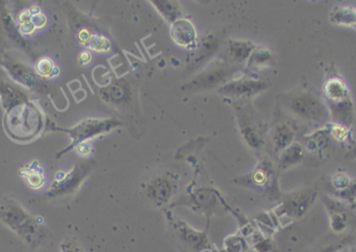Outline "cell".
I'll list each match as a JSON object with an SVG mask.
<instances>
[{"label":"cell","mask_w":356,"mask_h":252,"mask_svg":"<svg viewBox=\"0 0 356 252\" xmlns=\"http://www.w3.org/2000/svg\"><path fill=\"white\" fill-rule=\"evenodd\" d=\"M36 70L39 76L42 77L43 79L54 77L59 74V70L54 66V62L48 58L39 60Z\"/></svg>","instance_id":"13"},{"label":"cell","mask_w":356,"mask_h":252,"mask_svg":"<svg viewBox=\"0 0 356 252\" xmlns=\"http://www.w3.org/2000/svg\"><path fill=\"white\" fill-rule=\"evenodd\" d=\"M315 201V192L303 191L289 195L282 204V213L292 217L303 216Z\"/></svg>","instance_id":"7"},{"label":"cell","mask_w":356,"mask_h":252,"mask_svg":"<svg viewBox=\"0 0 356 252\" xmlns=\"http://www.w3.org/2000/svg\"><path fill=\"white\" fill-rule=\"evenodd\" d=\"M326 206L329 214H331V229L335 233L343 231L347 227V216H346L341 205L335 203V201H329Z\"/></svg>","instance_id":"11"},{"label":"cell","mask_w":356,"mask_h":252,"mask_svg":"<svg viewBox=\"0 0 356 252\" xmlns=\"http://www.w3.org/2000/svg\"><path fill=\"white\" fill-rule=\"evenodd\" d=\"M335 22L339 23H356V11L349 9H343L339 13L333 14Z\"/></svg>","instance_id":"16"},{"label":"cell","mask_w":356,"mask_h":252,"mask_svg":"<svg viewBox=\"0 0 356 252\" xmlns=\"http://www.w3.org/2000/svg\"><path fill=\"white\" fill-rule=\"evenodd\" d=\"M105 124H107V122L101 123V122L94 121V119H89V121H85L83 123L78 124L72 129L64 130L61 129V128H56V130H59V131H65L70 134L71 138H72V142H71L70 146L65 148L63 152H61L58 155V158L65 155L68 150H70L74 146H78L79 144H81V141L87 139V138H90L91 136L99 133Z\"/></svg>","instance_id":"6"},{"label":"cell","mask_w":356,"mask_h":252,"mask_svg":"<svg viewBox=\"0 0 356 252\" xmlns=\"http://www.w3.org/2000/svg\"><path fill=\"white\" fill-rule=\"evenodd\" d=\"M32 24H34V27L36 28H42L43 26L46 24V18L45 16L43 15L42 13H36L32 16Z\"/></svg>","instance_id":"22"},{"label":"cell","mask_w":356,"mask_h":252,"mask_svg":"<svg viewBox=\"0 0 356 252\" xmlns=\"http://www.w3.org/2000/svg\"><path fill=\"white\" fill-rule=\"evenodd\" d=\"M0 100L6 111L30 101L28 89L15 82L3 68H0Z\"/></svg>","instance_id":"5"},{"label":"cell","mask_w":356,"mask_h":252,"mask_svg":"<svg viewBox=\"0 0 356 252\" xmlns=\"http://www.w3.org/2000/svg\"><path fill=\"white\" fill-rule=\"evenodd\" d=\"M171 190L172 187L168 181L158 180L149 187V196L158 204H164L170 197Z\"/></svg>","instance_id":"12"},{"label":"cell","mask_w":356,"mask_h":252,"mask_svg":"<svg viewBox=\"0 0 356 252\" xmlns=\"http://www.w3.org/2000/svg\"><path fill=\"white\" fill-rule=\"evenodd\" d=\"M172 36L175 42L180 46H189L194 42L196 32L190 22L180 20L173 25Z\"/></svg>","instance_id":"10"},{"label":"cell","mask_w":356,"mask_h":252,"mask_svg":"<svg viewBox=\"0 0 356 252\" xmlns=\"http://www.w3.org/2000/svg\"><path fill=\"white\" fill-rule=\"evenodd\" d=\"M90 47L95 51L107 52L111 49V44L107 38H103V36H96L91 41Z\"/></svg>","instance_id":"19"},{"label":"cell","mask_w":356,"mask_h":252,"mask_svg":"<svg viewBox=\"0 0 356 252\" xmlns=\"http://www.w3.org/2000/svg\"><path fill=\"white\" fill-rule=\"evenodd\" d=\"M0 30L19 48H25L26 41L22 38L19 30L5 5H0Z\"/></svg>","instance_id":"8"},{"label":"cell","mask_w":356,"mask_h":252,"mask_svg":"<svg viewBox=\"0 0 356 252\" xmlns=\"http://www.w3.org/2000/svg\"><path fill=\"white\" fill-rule=\"evenodd\" d=\"M90 150L91 148L89 146V144H79L78 146H77V150L81 152V154H87L90 152Z\"/></svg>","instance_id":"28"},{"label":"cell","mask_w":356,"mask_h":252,"mask_svg":"<svg viewBox=\"0 0 356 252\" xmlns=\"http://www.w3.org/2000/svg\"><path fill=\"white\" fill-rule=\"evenodd\" d=\"M78 40L81 44H87L92 41V34L87 30H81L78 34Z\"/></svg>","instance_id":"24"},{"label":"cell","mask_w":356,"mask_h":252,"mask_svg":"<svg viewBox=\"0 0 356 252\" xmlns=\"http://www.w3.org/2000/svg\"><path fill=\"white\" fill-rule=\"evenodd\" d=\"M0 220L30 248L38 247L50 235L42 218L30 214L18 201L10 197L0 201Z\"/></svg>","instance_id":"1"},{"label":"cell","mask_w":356,"mask_h":252,"mask_svg":"<svg viewBox=\"0 0 356 252\" xmlns=\"http://www.w3.org/2000/svg\"><path fill=\"white\" fill-rule=\"evenodd\" d=\"M60 252H85V250L79 245L78 242L70 238H66L61 243Z\"/></svg>","instance_id":"18"},{"label":"cell","mask_w":356,"mask_h":252,"mask_svg":"<svg viewBox=\"0 0 356 252\" xmlns=\"http://www.w3.org/2000/svg\"><path fill=\"white\" fill-rule=\"evenodd\" d=\"M92 170L89 163L77 164L70 172L56 174L52 186L48 189V195L50 198H61L76 192L85 176Z\"/></svg>","instance_id":"4"},{"label":"cell","mask_w":356,"mask_h":252,"mask_svg":"<svg viewBox=\"0 0 356 252\" xmlns=\"http://www.w3.org/2000/svg\"><path fill=\"white\" fill-rule=\"evenodd\" d=\"M20 176L25 180L26 184L34 190L42 188L45 184V176L38 161H32L20 168Z\"/></svg>","instance_id":"9"},{"label":"cell","mask_w":356,"mask_h":252,"mask_svg":"<svg viewBox=\"0 0 356 252\" xmlns=\"http://www.w3.org/2000/svg\"><path fill=\"white\" fill-rule=\"evenodd\" d=\"M341 248L342 245L333 244V245L327 246V247L322 248V249L318 250V251L316 252H337Z\"/></svg>","instance_id":"27"},{"label":"cell","mask_w":356,"mask_h":252,"mask_svg":"<svg viewBox=\"0 0 356 252\" xmlns=\"http://www.w3.org/2000/svg\"><path fill=\"white\" fill-rule=\"evenodd\" d=\"M252 180H253L254 184L258 185V186H262L264 183L266 182V176L264 172H260V170H258V172H254L253 176H252Z\"/></svg>","instance_id":"23"},{"label":"cell","mask_w":356,"mask_h":252,"mask_svg":"<svg viewBox=\"0 0 356 252\" xmlns=\"http://www.w3.org/2000/svg\"><path fill=\"white\" fill-rule=\"evenodd\" d=\"M251 48L246 46L245 43H233L231 47V56L235 62H242L249 56Z\"/></svg>","instance_id":"14"},{"label":"cell","mask_w":356,"mask_h":252,"mask_svg":"<svg viewBox=\"0 0 356 252\" xmlns=\"http://www.w3.org/2000/svg\"><path fill=\"white\" fill-rule=\"evenodd\" d=\"M333 134L335 138L341 140L346 137V135H347V132H346V130L344 129V128H342L341 126L337 125L333 127Z\"/></svg>","instance_id":"25"},{"label":"cell","mask_w":356,"mask_h":252,"mask_svg":"<svg viewBox=\"0 0 356 252\" xmlns=\"http://www.w3.org/2000/svg\"><path fill=\"white\" fill-rule=\"evenodd\" d=\"M105 97H109L113 102H119L121 100L125 99L126 91L124 87H119V85H115L112 87V91L109 93H105Z\"/></svg>","instance_id":"20"},{"label":"cell","mask_w":356,"mask_h":252,"mask_svg":"<svg viewBox=\"0 0 356 252\" xmlns=\"http://www.w3.org/2000/svg\"><path fill=\"white\" fill-rule=\"evenodd\" d=\"M3 127L12 139L19 142L34 139L44 128V117L32 101L22 103L6 111Z\"/></svg>","instance_id":"2"},{"label":"cell","mask_w":356,"mask_h":252,"mask_svg":"<svg viewBox=\"0 0 356 252\" xmlns=\"http://www.w3.org/2000/svg\"><path fill=\"white\" fill-rule=\"evenodd\" d=\"M91 60H92V56L90 52L85 51L79 54V62L81 65L90 64Z\"/></svg>","instance_id":"26"},{"label":"cell","mask_w":356,"mask_h":252,"mask_svg":"<svg viewBox=\"0 0 356 252\" xmlns=\"http://www.w3.org/2000/svg\"><path fill=\"white\" fill-rule=\"evenodd\" d=\"M258 89H260V84L251 82V81H246V82L235 83V84L231 85L229 89L231 91H233V93H235V91H238V93H241V95H244V91H245V93H248L249 91Z\"/></svg>","instance_id":"17"},{"label":"cell","mask_w":356,"mask_h":252,"mask_svg":"<svg viewBox=\"0 0 356 252\" xmlns=\"http://www.w3.org/2000/svg\"><path fill=\"white\" fill-rule=\"evenodd\" d=\"M274 139H275V144L278 148H284V146H288L289 142L292 139V133H291L288 127L284 126V127L278 130Z\"/></svg>","instance_id":"15"},{"label":"cell","mask_w":356,"mask_h":252,"mask_svg":"<svg viewBox=\"0 0 356 252\" xmlns=\"http://www.w3.org/2000/svg\"><path fill=\"white\" fill-rule=\"evenodd\" d=\"M333 186L337 190L344 191L349 187L350 181L346 174H337L333 181Z\"/></svg>","instance_id":"21"},{"label":"cell","mask_w":356,"mask_h":252,"mask_svg":"<svg viewBox=\"0 0 356 252\" xmlns=\"http://www.w3.org/2000/svg\"><path fill=\"white\" fill-rule=\"evenodd\" d=\"M1 65L5 67L10 77L24 89L38 93H45V91H48V87L44 79L39 76L38 73L34 72L26 65L18 62L15 58H11L7 54L3 56Z\"/></svg>","instance_id":"3"}]
</instances>
